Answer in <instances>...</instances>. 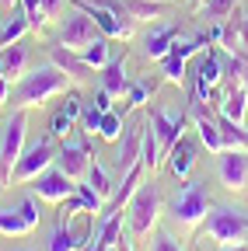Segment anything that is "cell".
Returning <instances> with one entry per match:
<instances>
[{"label": "cell", "instance_id": "6da1fadb", "mask_svg": "<svg viewBox=\"0 0 248 251\" xmlns=\"http://www.w3.org/2000/svg\"><path fill=\"white\" fill-rule=\"evenodd\" d=\"M70 84H74V80L49 59V63H42V67H35V70H25V77H21L18 87H14V105L25 108V112H28V108H42L49 98L67 94Z\"/></svg>", "mask_w": 248, "mask_h": 251}, {"label": "cell", "instance_id": "7a4b0ae2", "mask_svg": "<svg viewBox=\"0 0 248 251\" xmlns=\"http://www.w3.org/2000/svg\"><path fill=\"white\" fill-rule=\"evenodd\" d=\"M25 136H28V115L25 108H14L11 119L4 122V133H0V185L14 181V168L25 153Z\"/></svg>", "mask_w": 248, "mask_h": 251}, {"label": "cell", "instance_id": "3957f363", "mask_svg": "<svg viewBox=\"0 0 248 251\" xmlns=\"http://www.w3.org/2000/svg\"><path fill=\"white\" fill-rule=\"evenodd\" d=\"M206 237L220 248L248 244V213L231 209V206H213L206 213Z\"/></svg>", "mask_w": 248, "mask_h": 251}, {"label": "cell", "instance_id": "277c9868", "mask_svg": "<svg viewBox=\"0 0 248 251\" xmlns=\"http://www.w3.org/2000/svg\"><path fill=\"white\" fill-rule=\"evenodd\" d=\"M206 213H210V196L203 192V185L185 181L178 188V196L171 199V220L182 230H196L199 224H206Z\"/></svg>", "mask_w": 248, "mask_h": 251}, {"label": "cell", "instance_id": "5b68a950", "mask_svg": "<svg viewBox=\"0 0 248 251\" xmlns=\"http://www.w3.org/2000/svg\"><path fill=\"white\" fill-rule=\"evenodd\" d=\"M158 216H161V192L154 185H137L130 199V234L137 241H147L158 227Z\"/></svg>", "mask_w": 248, "mask_h": 251}, {"label": "cell", "instance_id": "8992f818", "mask_svg": "<svg viewBox=\"0 0 248 251\" xmlns=\"http://www.w3.org/2000/svg\"><path fill=\"white\" fill-rule=\"evenodd\" d=\"M74 7H81L84 14H91V21L102 28L105 39H130L133 35V18H122L119 11L105 7L102 0H74Z\"/></svg>", "mask_w": 248, "mask_h": 251}, {"label": "cell", "instance_id": "52a82bcc", "mask_svg": "<svg viewBox=\"0 0 248 251\" xmlns=\"http://www.w3.org/2000/svg\"><path fill=\"white\" fill-rule=\"evenodd\" d=\"M56 153H59V150L53 147V136H42V140H35L32 147H25L21 161H18V168H14V181H35L42 171L53 168Z\"/></svg>", "mask_w": 248, "mask_h": 251}, {"label": "cell", "instance_id": "ba28073f", "mask_svg": "<svg viewBox=\"0 0 248 251\" xmlns=\"http://www.w3.org/2000/svg\"><path fill=\"white\" fill-rule=\"evenodd\" d=\"M95 39H102V28L91 21V14H84L81 7H74V14H67V21L59 25V46H67L70 52L87 49Z\"/></svg>", "mask_w": 248, "mask_h": 251}, {"label": "cell", "instance_id": "9c48e42d", "mask_svg": "<svg viewBox=\"0 0 248 251\" xmlns=\"http://www.w3.org/2000/svg\"><path fill=\"white\" fill-rule=\"evenodd\" d=\"M147 122L154 126V136H158V153H161V157H168V153H171V147L185 136V112L154 108Z\"/></svg>", "mask_w": 248, "mask_h": 251}, {"label": "cell", "instance_id": "30bf717a", "mask_svg": "<svg viewBox=\"0 0 248 251\" xmlns=\"http://www.w3.org/2000/svg\"><path fill=\"white\" fill-rule=\"evenodd\" d=\"M217 175L227 192H245L248 188V150H220L217 153Z\"/></svg>", "mask_w": 248, "mask_h": 251}, {"label": "cell", "instance_id": "8fae6325", "mask_svg": "<svg viewBox=\"0 0 248 251\" xmlns=\"http://www.w3.org/2000/svg\"><path fill=\"white\" fill-rule=\"evenodd\" d=\"M56 168L70 175L74 181H84L87 178V168H91V147L87 143H74V140H63L56 153Z\"/></svg>", "mask_w": 248, "mask_h": 251}, {"label": "cell", "instance_id": "7c38bea8", "mask_svg": "<svg viewBox=\"0 0 248 251\" xmlns=\"http://www.w3.org/2000/svg\"><path fill=\"white\" fill-rule=\"evenodd\" d=\"M74 188H77L74 178L63 175L59 168H56V171L49 168V171H42V175L35 178V196H39L42 202H63V199L74 196Z\"/></svg>", "mask_w": 248, "mask_h": 251}, {"label": "cell", "instance_id": "4fadbf2b", "mask_svg": "<svg viewBox=\"0 0 248 251\" xmlns=\"http://www.w3.org/2000/svg\"><path fill=\"white\" fill-rule=\"evenodd\" d=\"M140 147H143V122L126 126V133H122V140H119V150L112 157V164H115L119 175H126L130 168L140 164Z\"/></svg>", "mask_w": 248, "mask_h": 251}, {"label": "cell", "instance_id": "5bb4252c", "mask_svg": "<svg viewBox=\"0 0 248 251\" xmlns=\"http://www.w3.org/2000/svg\"><path fill=\"white\" fill-rule=\"evenodd\" d=\"M105 7L119 11L122 18H133V21H150V18H165L168 14V0H102Z\"/></svg>", "mask_w": 248, "mask_h": 251}, {"label": "cell", "instance_id": "9a60e30c", "mask_svg": "<svg viewBox=\"0 0 248 251\" xmlns=\"http://www.w3.org/2000/svg\"><path fill=\"white\" fill-rule=\"evenodd\" d=\"M49 59H53L56 67H59V70H63V74L74 80V84H84L91 74H95V70H91L87 63L81 59V52H70L67 46H59V42H56V46H49Z\"/></svg>", "mask_w": 248, "mask_h": 251}, {"label": "cell", "instance_id": "2e32d148", "mask_svg": "<svg viewBox=\"0 0 248 251\" xmlns=\"http://www.w3.org/2000/svg\"><path fill=\"white\" fill-rule=\"evenodd\" d=\"M224 77V63L217 59L213 52H206L199 63H196V101H203V98H210L213 94V87H217V80Z\"/></svg>", "mask_w": 248, "mask_h": 251}, {"label": "cell", "instance_id": "e0dca14e", "mask_svg": "<svg viewBox=\"0 0 248 251\" xmlns=\"http://www.w3.org/2000/svg\"><path fill=\"white\" fill-rule=\"evenodd\" d=\"M193 122H196V133H199V143L210 150V153H220L224 150V136H220V126H217L213 119H206L203 112V101L193 105Z\"/></svg>", "mask_w": 248, "mask_h": 251}, {"label": "cell", "instance_id": "ac0fdd59", "mask_svg": "<svg viewBox=\"0 0 248 251\" xmlns=\"http://www.w3.org/2000/svg\"><path fill=\"white\" fill-rule=\"evenodd\" d=\"M175 39H178V25H161V28H154L150 35H147V42H143V56L161 63V59L171 52Z\"/></svg>", "mask_w": 248, "mask_h": 251}, {"label": "cell", "instance_id": "d6986e66", "mask_svg": "<svg viewBox=\"0 0 248 251\" xmlns=\"http://www.w3.org/2000/svg\"><path fill=\"white\" fill-rule=\"evenodd\" d=\"M0 70H4V77H7L11 84H18V80L25 77V70H28V46L14 42V46H4V49H0Z\"/></svg>", "mask_w": 248, "mask_h": 251}, {"label": "cell", "instance_id": "ffe728a7", "mask_svg": "<svg viewBox=\"0 0 248 251\" xmlns=\"http://www.w3.org/2000/svg\"><path fill=\"white\" fill-rule=\"evenodd\" d=\"M91 237H95V224H91V230H87L84 237H74L70 227H67V220H56V227H53V234H49L46 251H81L84 241H91Z\"/></svg>", "mask_w": 248, "mask_h": 251}, {"label": "cell", "instance_id": "44dd1931", "mask_svg": "<svg viewBox=\"0 0 248 251\" xmlns=\"http://www.w3.org/2000/svg\"><path fill=\"white\" fill-rule=\"evenodd\" d=\"M193 164H196V143H189V140L182 136V140L171 147V153H168V168H171L175 178H189Z\"/></svg>", "mask_w": 248, "mask_h": 251}, {"label": "cell", "instance_id": "7402d4cb", "mask_svg": "<svg viewBox=\"0 0 248 251\" xmlns=\"http://www.w3.org/2000/svg\"><path fill=\"white\" fill-rule=\"evenodd\" d=\"M102 91H109L112 98H122L130 91V77H126V59H112L102 70Z\"/></svg>", "mask_w": 248, "mask_h": 251}, {"label": "cell", "instance_id": "603a6c76", "mask_svg": "<svg viewBox=\"0 0 248 251\" xmlns=\"http://www.w3.org/2000/svg\"><path fill=\"white\" fill-rule=\"evenodd\" d=\"M245 108H248V87L234 84L220 101V115L231 119V122H245Z\"/></svg>", "mask_w": 248, "mask_h": 251}, {"label": "cell", "instance_id": "cb8c5ba5", "mask_svg": "<svg viewBox=\"0 0 248 251\" xmlns=\"http://www.w3.org/2000/svg\"><path fill=\"white\" fill-rule=\"evenodd\" d=\"M81 59L87 63L91 70H105L109 63H112V49H109V39L102 35V39H95L87 49H81Z\"/></svg>", "mask_w": 248, "mask_h": 251}, {"label": "cell", "instance_id": "d4e9b609", "mask_svg": "<svg viewBox=\"0 0 248 251\" xmlns=\"http://www.w3.org/2000/svg\"><path fill=\"white\" fill-rule=\"evenodd\" d=\"M217 126H220V136H224V150H248V133L241 122H231V119H217Z\"/></svg>", "mask_w": 248, "mask_h": 251}, {"label": "cell", "instance_id": "484cf974", "mask_svg": "<svg viewBox=\"0 0 248 251\" xmlns=\"http://www.w3.org/2000/svg\"><path fill=\"white\" fill-rule=\"evenodd\" d=\"M28 28H32V25H28L25 11H14V14L4 21V31H0V49H4V46H14V42H21Z\"/></svg>", "mask_w": 248, "mask_h": 251}, {"label": "cell", "instance_id": "4316f807", "mask_svg": "<svg viewBox=\"0 0 248 251\" xmlns=\"http://www.w3.org/2000/svg\"><path fill=\"white\" fill-rule=\"evenodd\" d=\"M0 234L4 237H25V234H32V227L21 216V209H0Z\"/></svg>", "mask_w": 248, "mask_h": 251}, {"label": "cell", "instance_id": "83f0119b", "mask_svg": "<svg viewBox=\"0 0 248 251\" xmlns=\"http://www.w3.org/2000/svg\"><path fill=\"white\" fill-rule=\"evenodd\" d=\"M154 94V80H137V84H130V91H126V105L119 108V115H126V112H133V108H140L147 98Z\"/></svg>", "mask_w": 248, "mask_h": 251}, {"label": "cell", "instance_id": "f1b7e54d", "mask_svg": "<svg viewBox=\"0 0 248 251\" xmlns=\"http://www.w3.org/2000/svg\"><path fill=\"white\" fill-rule=\"evenodd\" d=\"M84 181L95 188L102 199H109V196H112V188H115V185H112V178H109V171H105L98 161H91V168H87V178H84Z\"/></svg>", "mask_w": 248, "mask_h": 251}, {"label": "cell", "instance_id": "f546056e", "mask_svg": "<svg viewBox=\"0 0 248 251\" xmlns=\"http://www.w3.org/2000/svg\"><path fill=\"white\" fill-rule=\"evenodd\" d=\"M122 133H126L122 115H119V112H105V115H102V126H98V136H102L105 143H119Z\"/></svg>", "mask_w": 248, "mask_h": 251}, {"label": "cell", "instance_id": "4dcf8cb0", "mask_svg": "<svg viewBox=\"0 0 248 251\" xmlns=\"http://www.w3.org/2000/svg\"><path fill=\"white\" fill-rule=\"evenodd\" d=\"M234 4H238V0H206V4H203V14H206L210 21H227L231 11H234Z\"/></svg>", "mask_w": 248, "mask_h": 251}, {"label": "cell", "instance_id": "1f68e13d", "mask_svg": "<svg viewBox=\"0 0 248 251\" xmlns=\"http://www.w3.org/2000/svg\"><path fill=\"white\" fill-rule=\"evenodd\" d=\"M161 70H165V80H168V84H182V80H185V59H178V56L168 52V56L161 59Z\"/></svg>", "mask_w": 248, "mask_h": 251}, {"label": "cell", "instance_id": "d6a6232c", "mask_svg": "<svg viewBox=\"0 0 248 251\" xmlns=\"http://www.w3.org/2000/svg\"><path fill=\"white\" fill-rule=\"evenodd\" d=\"M21 11H25L28 25H32V28H39V31L49 25V18H46V11H42V4H39V0H21Z\"/></svg>", "mask_w": 248, "mask_h": 251}, {"label": "cell", "instance_id": "836d02e7", "mask_svg": "<svg viewBox=\"0 0 248 251\" xmlns=\"http://www.w3.org/2000/svg\"><path fill=\"white\" fill-rule=\"evenodd\" d=\"M70 129H74V119H70L67 112H56L53 122H49V136H53V140H67Z\"/></svg>", "mask_w": 248, "mask_h": 251}, {"label": "cell", "instance_id": "e575fe53", "mask_svg": "<svg viewBox=\"0 0 248 251\" xmlns=\"http://www.w3.org/2000/svg\"><path fill=\"white\" fill-rule=\"evenodd\" d=\"M102 115H105V112H102L98 105H87V108L81 112V129H84V133H98V126H102Z\"/></svg>", "mask_w": 248, "mask_h": 251}, {"label": "cell", "instance_id": "d590c367", "mask_svg": "<svg viewBox=\"0 0 248 251\" xmlns=\"http://www.w3.org/2000/svg\"><path fill=\"white\" fill-rule=\"evenodd\" d=\"M18 209H21V216L28 220V227L35 230V227H39V220H42V213H39V199H35V196H25Z\"/></svg>", "mask_w": 248, "mask_h": 251}, {"label": "cell", "instance_id": "8d00e7d4", "mask_svg": "<svg viewBox=\"0 0 248 251\" xmlns=\"http://www.w3.org/2000/svg\"><path fill=\"white\" fill-rule=\"evenodd\" d=\"M150 251H182V248H178V241H175L171 234H165V230H161V234H154Z\"/></svg>", "mask_w": 248, "mask_h": 251}, {"label": "cell", "instance_id": "74e56055", "mask_svg": "<svg viewBox=\"0 0 248 251\" xmlns=\"http://www.w3.org/2000/svg\"><path fill=\"white\" fill-rule=\"evenodd\" d=\"M59 112H67V115L77 122V119H81V112H84V108H81V98H77V94H67V101H63V108H59Z\"/></svg>", "mask_w": 248, "mask_h": 251}, {"label": "cell", "instance_id": "f35d334b", "mask_svg": "<svg viewBox=\"0 0 248 251\" xmlns=\"http://www.w3.org/2000/svg\"><path fill=\"white\" fill-rule=\"evenodd\" d=\"M39 4H42V11H46V18H56L59 11H63V7H67V0H39Z\"/></svg>", "mask_w": 248, "mask_h": 251}, {"label": "cell", "instance_id": "ab89813d", "mask_svg": "<svg viewBox=\"0 0 248 251\" xmlns=\"http://www.w3.org/2000/svg\"><path fill=\"white\" fill-rule=\"evenodd\" d=\"M7 101H11V80L0 74V105H7Z\"/></svg>", "mask_w": 248, "mask_h": 251}, {"label": "cell", "instance_id": "60d3db41", "mask_svg": "<svg viewBox=\"0 0 248 251\" xmlns=\"http://www.w3.org/2000/svg\"><path fill=\"white\" fill-rule=\"evenodd\" d=\"M95 105H98L102 112H112V94H109V91H98V98H95Z\"/></svg>", "mask_w": 248, "mask_h": 251}, {"label": "cell", "instance_id": "b9f144b4", "mask_svg": "<svg viewBox=\"0 0 248 251\" xmlns=\"http://www.w3.org/2000/svg\"><path fill=\"white\" fill-rule=\"evenodd\" d=\"M238 28H241V42H245V49H248V14L238 21Z\"/></svg>", "mask_w": 248, "mask_h": 251}, {"label": "cell", "instance_id": "7bdbcfd3", "mask_svg": "<svg viewBox=\"0 0 248 251\" xmlns=\"http://www.w3.org/2000/svg\"><path fill=\"white\" fill-rule=\"evenodd\" d=\"M220 251H248V244H234V248H220Z\"/></svg>", "mask_w": 248, "mask_h": 251}, {"label": "cell", "instance_id": "ee69618b", "mask_svg": "<svg viewBox=\"0 0 248 251\" xmlns=\"http://www.w3.org/2000/svg\"><path fill=\"white\" fill-rule=\"evenodd\" d=\"M119 251H133V248H130V241H122V237H119Z\"/></svg>", "mask_w": 248, "mask_h": 251}, {"label": "cell", "instance_id": "f6af8a7d", "mask_svg": "<svg viewBox=\"0 0 248 251\" xmlns=\"http://www.w3.org/2000/svg\"><path fill=\"white\" fill-rule=\"evenodd\" d=\"M87 251H119V244L115 248H87Z\"/></svg>", "mask_w": 248, "mask_h": 251}, {"label": "cell", "instance_id": "bcb514c9", "mask_svg": "<svg viewBox=\"0 0 248 251\" xmlns=\"http://www.w3.org/2000/svg\"><path fill=\"white\" fill-rule=\"evenodd\" d=\"M4 21H7V18H0V31H4Z\"/></svg>", "mask_w": 248, "mask_h": 251}, {"label": "cell", "instance_id": "7dc6e473", "mask_svg": "<svg viewBox=\"0 0 248 251\" xmlns=\"http://www.w3.org/2000/svg\"><path fill=\"white\" fill-rule=\"evenodd\" d=\"M4 4H18V0H4Z\"/></svg>", "mask_w": 248, "mask_h": 251}, {"label": "cell", "instance_id": "c3c4849f", "mask_svg": "<svg viewBox=\"0 0 248 251\" xmlns=\"http://www.w3.org/2000/svg\"><path fill=\"white\" fill-rule=\"evenodd\" d=\"M196 4H199V7H203V4H206V0H196Z\"/></svg>", "mask_w": 248, "mask_h": 251}, {"label": "cell", "instance_id": "681fc988", "mask_svg": "<svg viewBox=\"0 0 248 251\" xmlns=\"http://www.w3.org/2000/svg\"><path fill=\"white\" fill-rule=\"evenodd\" d=\"M0 74H4V70H0Z\"/></svg>", "mask_w": 248, "mask_h": 251}, {"label": "cell", "instance_id": "f907efd6", "mask_svg": "<svg viewBox=\"0 0 248 251\" xmlns=\"http://www.w3.org/2000/svg\"><path fill=\"white\" fill-rule=\"evenodd\" d=\"M25 251H28V248H25Z\"/></svg>", "mask_w": 248, "mask_h": 251}]
</instances>
